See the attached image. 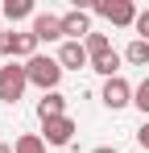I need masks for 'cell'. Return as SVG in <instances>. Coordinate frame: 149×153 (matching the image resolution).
Returning a JSON list of instances; mask_svg holds the SVG:
<instances>
[{
    "label": "cell",
    "mask_w": 149,
    "mask_h": 153,
    "mask_svg": "<svg viewBox=\"0 0 149 153\" xmlns=\"http://www.w3.org/2000/svg\"><path fill=\"white\" fill-rule=\"evenodd\" d=\"M0 33H4V29H0Z\"/></svg>",
    "instance_id": "44dd1931"
},
{
    "label": "cell",
    "mask_w": 149,
    "mask_h": 153,
    "mask_svg": "<svg viewBox=\"0 0 149 153\" xmlns=\"http://www.w3.org/2000/svg\"><path fill=\"white\" fill-rule=\"evenodd\" d=\"M83 50L91 54V58H99V54H108V50H112V42H108V33H95V29H91V33L83 37Z\"/></svg>",
    "instance_id": "9a60e30c"
},
{
    "label": "cell",
    "mask_w": 149,
    "mask_h": 153,
    "mask_svg": "<svg viewBox=\"0 0 149 153\" xmlns=\"http://www.w3.org/2000/svg\"><path fill=\"white\" fill-rule=\"evenodd\" d=\"M25 87H29V75H25V66H17V62L0 66V100H4V103H17V100L25 95Z\"/></svg>",
    "instance_id": "3957f363"
},
{
    "label": "cell",
    "mask_w": 149,
    "mask_h": 153,
    "mask_svg": "<svg viewBox=\"0 0 149 153\" xmlns=\"http://www.w3.org/2000/svg\"><path fill=\"white\" fill-rule=\"evenodd\" d=\"M74 132H79V128H74V120H71V116H54V120H42V141H46V145H58V149H66Z\"/></svg>",
    "instance_id": "277c9868"
},
{
    "label": "cell",
    "mask_w": 149,
    "mask_h": 153,
    "mask_svg": "<svg viewBox=\"0 0 149 153\" xmlns=\"http://www.w3.org/2000/svg\"><path fill=\"white\" fill-rule=\"evenodd\" d=\"M137 141H141V153H149V120L137 128Z\"/></svg>",
    "instance_id": "ac0fdd59"
},
{
    "label": "cell",
    "mask_w": 149,
    "mask_h": 153,
    "mask_svg": "<svg viewBox=\"0 0 149 153\" xmlns=\"http://www.w3.org/2000/svg\"><path fill=\"white\" fill-rule=\"evenodd\" d=\"M95 13L112 25H137V4L133 0H104V4H95Z\"/></svg>",
    "instance_id": "5b68a950"
},
{
    "label": "cell",
    "mask_w": 149,
    "mask_h": 153,
    "mask_svg": "<svg viewBox=\"0 0 149 153\" xmlns=\"http://www.w3.org/2000/svg\"><path fill=\"white\" fill-rule=\"evenodd\" d=\"M33 33H37V42H62V17L37 13L33 17Z\"/></svg>",
    "instance_id": "9c48e42d"
},
{
    "label": "cell",
    "mask_w": 149,
    "mask_h": 153,
    "mask_svg": "<svg viewBox=\"0 0 149 153\" xmlns=\"http://www.w3.org/2000/svg\"><path fill=\"white\" fill-rule=\"evenodd\" d=\"M37 46H42V42H37L33 29H29V33H17V29H13V33H0V54H4V58H25V62H29V58L37 54Z\"/></svg>",
    "instance_id": "7a4b0ae2"
},
{
    "label": "cell",
    "mask_w": 149,
    "mask_h": 153,
    "mask_svg": "<svg viewBox=\"0 0 149 153\" xmlns=\"http://www.w3.org/2000/svg\"><path fill=\"white\" fill-rule=\"evenodd\" d=\"M104 108H112V112H120V108H128L133 103V87H128V79H104Z\"/></svg>",
    "instance_id": "8992f818"
},
{
    "label": "cell",
    "mask_w": 149,
    "mask_h": 153,
    "mask_svg": "<svg viewBox=\"0 0 149 153\" xmlns=\"http://www.w3.org/2000/svg\"><path fill=\"white\" fill-rule=\"evenodd\" d=\"M133 103H137V108H141V112H145V116H149V75L141 79L137 87H133Z\"/></svg>",
    "instance_id": "2e32d148"
},
{
    "label": "cell",
    "mask_w": 149,
    "mask_h": 153,
    "mask_svg": "<svg viewBox=\"0 0 149 153\" xmlns=\"http://www.w3.org/2000/svg\"><path fill=\"white\" fill-rule=\"evenodd\" d=\"M120 62H124V54L108 50V54H99V58H91V71L104 75V79H116V75H120Z\"/></svg>",
    "instance_id": "8fae6325"
},
{
    "label": "cell",
    "mask_w": 149,
    "mask_h": 153,
    "mask_svg": "<svg viewBox=\"0 0 149 153\" xmlns=\"http://www.w3.org/2000/svg\"><path fill=\"white\" fill-rule=\"evenodd\" d=\"M124 62H128V66H149V42L133 37V42L124 46Z\"/></svg>",
    "instance_id": "7c38bea8"
},
{
    "label": "cell",
    "mask_w": 149,
    "mask_h": 153,
    "mask_svg": "<svg viewBox=\"0 0 149 153\" xmlns=\"http://www.w3.org/2000/svg\"><path fill=\"white\" fill-rule=\"evenodd\" d=\"M54 116H66V95L62 91H46L37 100V120H54Z\"/></svg>",
    "instance_id": "30bf717a"
},
{
    "label": "cell",
    "mask_w": 149,
    "mask_h": 153,
    "mask_svg": "<svg viewBox=\"0 0 149 153\" xmlns=\"http://www.w3.org/2000/svg\"><path fill=\"white\" fill-rule=\"evenodd\" d=\"M25 75H29L33 87H42V95H46V91H58V83H62V62L50 58V54H33L25 62Z\"/></svg>",
    "instance_id": "6da1fadb"
},
{
    "label": "cell",
    "mask_w": 149,
    "mask_h": 153,
    "mask_svg": "<svg viewBox=\"0 0 149 153\" xmlns=\"http://www.w3.org/2000/svg\"><path fill=\"white\" fill-rule=\"evenodd\" d=\"M13 149L17 153H46V141H42V132H21L13 141Z\"/></svg>",
    "instance_id": "5bb4252c"
},
{
    "label": "cell",
    "mask_w": 149,
    "mask_h": 153,
    "mask_svg": "<svg viewBox=\"0 0 149 153\" xmlns=\"http://www.w3.org/2000/svg\"><path fill=\"white\" fill-rule=\"evenodd\" d=\"M87 33H91V13H87V8L62 13V37H66V42H83Z\"/></svg>",
    "instance_id": "52a82bcc"
},
{
    "label": "cell",
    "mask_w": 149,
    "mask_h": 153,
    "mask_svg": "<svg viewBox=\"0 0 149 153\" xmlns=\"http://www.w3.org/2000/svg\"><path fill=\"white\" fill-rule=\"evenodd\" d=\"M0 153H17V149H13V145H4V141H0Z\"/></svg>",
    "instance_id": "ffe728a7"
},
{
    "label": "cell",
    "mask_w": 149,
    "mask_h": 153,
    "mask_svg": "<svg viewBox=\"0 0 149 153\" xmlns=\"http://www.w3.org/2000/svg\"><path fill=\"white\" fill-rule=\"evenodd\" d=\"M58 62H62V71H83V66H91V54L83 50V42H62Z\"/></svg>",
    "instance_id": "ba28073f"
},
{
    "label": "cell",
    "mask_w": 149,
    "mask_h": 153,
    "mask_svg": "<svg viewBox=\"0 0 149 153\" xmlns=\"http://www.w3.org/2000/svg\"><path fill=\"white\" fill-rule=\"evenodd\" d=\"M133 29H137L141 42H149V8H145V13H137V25H133Z\"/></svg>",
    "instance_id": "e0dca14e"
},
{
    "label": "cell",
    "mask_w": 149,
    "mask_h": 153,
    "mask_svg": "<svg viewBox=\"0 0 149 153\" xmlns=\"http://www.w3.org/2000/svg\"><path fill=\"white\" fill-rule=\"evenodd\" d=\"M0 13H4L13 25L25 21V17H37V13H33V0H4V8H0Z\"/></svg>",
    "instance_id": "4fadbf2b"
},
{
    "label": "cell",
    "mask_w": 149,
    "mask_h": 153,
    "mask_svg": "<svg viewBox=\"0 0 149 153\" xmlns=\"http://www.w3.org/2000/svg\"><path fill=\"white\" fill-rule=\"evenodd\" d=\"M91 153H116V145H99V149H91Z\"/></svg>",
    "instance_id": "d6986e66"
}]
</instances>
